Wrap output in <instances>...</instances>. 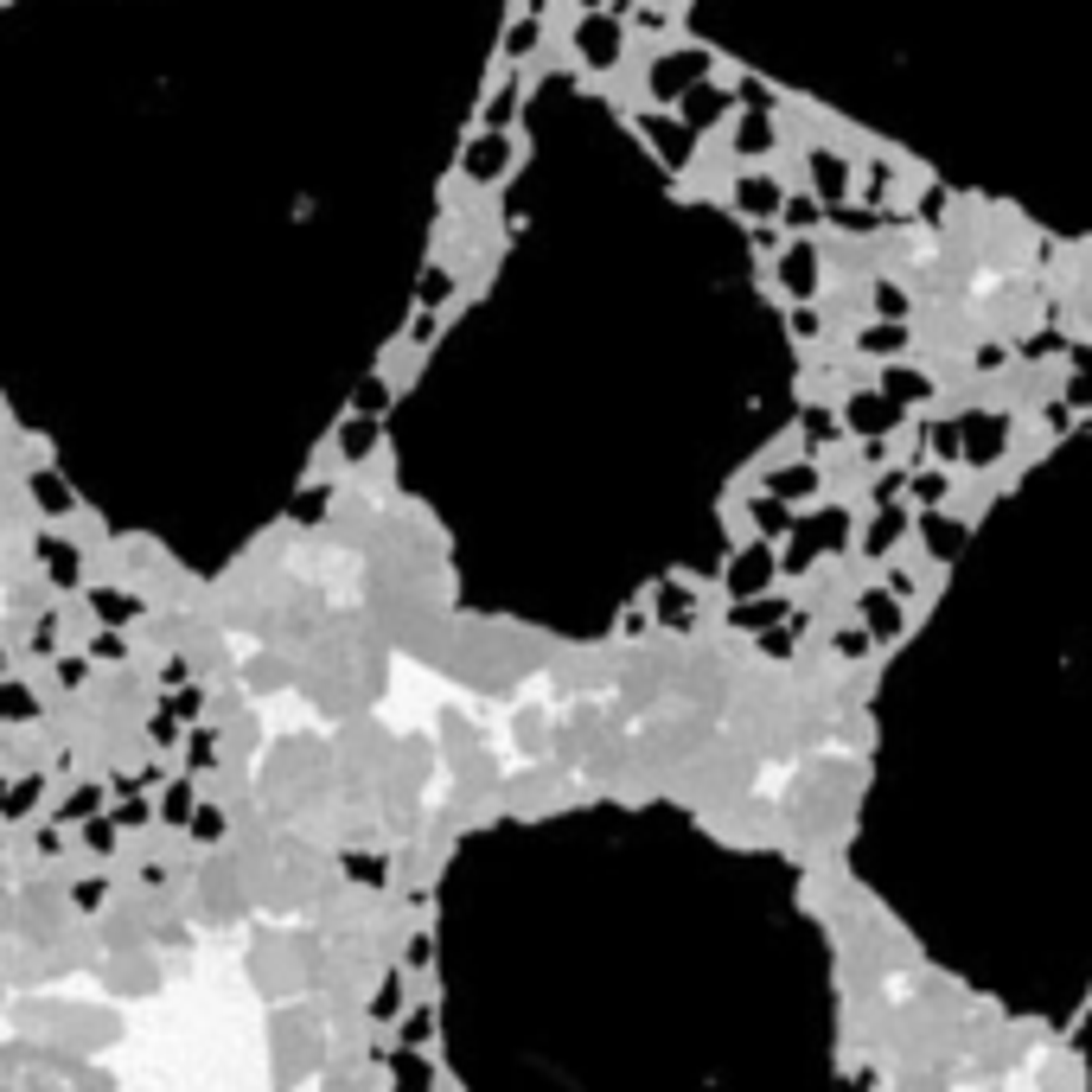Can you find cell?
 <instances>
[{"mask_svg":"<svg viewBox=\"0 0 1092 1092\" xmlns=\"http://www.w3.org/2000/svg\"><path fill=\"white\" fill-rule=\"evenodd\" d=\"M831 428H837V422H831V415H805V435H811V441H824V435H831Z\"/></svg>","mask_w":1092,"mask_h":1092,"instance_id":"44dd1931","label":"cell"},{"mask_svg":"<svg viewBox=\"0 0 1092 1092\" xmlns=\"http://www.w3.org/2000/svg\"><path fill=\"white\" fill-rule=\"evenodd\" d=\"M96 614H103L109 627H121V620H134V601H128V594H115V588H96Z\"/></svg>","mask_w":1092,"mask_h":1092,"instance_id":"7c38bea8","label":"cell"},{"mask_svg":"<svg viewBox=\"0 0 1092 1092\" xmlns=\"http://www.w3.org/2000/svg\"><path fill=\"white\" fill-rule=\"evenodd\" d=\"M895 397H926V377H914V371H895V384H888Z\"/></svg>","mask_w":1092,"mask_h":1092,"instance_id":"2e32d148","label":"cell"},{"mask_svg":"<svg viewBox=\"0 0 1092 1092\" xmlns=\"http://www.w3.org/2000/svg\"><path fill=\"white\" fill-rule=\"evenodd\" d=\"M192 831H198V837H218V831H224V824H218V811H211V805H205V811H192Z\"/></svg>","mask_w":1092,"mask_h":1092,"instance_id":"d6986e66","label":"cell"},{"mask_svg":"<svg viewBox=\"0 0 1092 1092\" xmlns=\"http://www.w3.org/2000/svg\"><path fill=\"white\" fill-rule=\"evenodd\" d=\"M914 499H920V505H939V499H946V473H926V479H914Z\"/></svg>","mask_w":1092,"mask_h":1092,"instance_id":"9a60e30c","label":"cell"},{"mask_svg":"<svg viewBox=\"0 0 1092 1092\" xmlns=\"http://www.w3.org/2000/svg\"><path fill=\"white\" fill-rule=\"evenodd\" d=\"M32 492H39V505H45V512H64V505H70V492H64V486H57V479H45V473H39V479H32Z\"/></svg>","mask_w":1092,"mask_h":1092,"instance_id":"5bb4252c","label":"cell"},{"mask_svg":"<svg viewBox=\"0 0 1092 1092\" xmlns=\"http://www.w3.org/2000/svg\"><path fill=\"white\" fill-rule=\"evenodd\" d=\"M965 441H971V460H977V466H990L997 448H1003V422H997V415H977V422H965Z\"/></svg>","mask_w":1092,"mask_h":1092,"instance_id":"277c9868","label":"cell"},{"mask_svg":"<svg viewBox=\"0 0 1092 1092\" xmlns=\"http://www.w3.org/2000/svg\"><path fill=\"white\" fill-rule=\"evenodd\" d=\"M920 530H926L933 556H952V550H959V537H965V530H959L952 517H933V512H920Z\"/></svg>","mask_w":1092,"mask_h":1092,"instance_id":"9c48e42d","label":"cell"},{"mask_svg":"<svg viewBox=\"0 0 1092 1092\" xmlns=\"http://www.w3.org/2000/svg\"><path fill=\"white\" fill-rule=\"evenodd\" d=\"M39 563H45V575H52L57 588L77 581V550H70V543H52V537H45V543H39Z\"/></svg>","mask_w":1092,"mask_h":1092,"instance_id":"8992f818","label":"cell"},{"mask_svg":"<svg viewBox=\"0 0 1092 1092\" xmlns=\"http://www.w3.org/2000/svg\"><path fill=\"white\" fill-rule=\"evenodd\" d=\"M6 709H13V722H26V716H32V696L19 684H6Z\"/></svg>","mask_w":1092,"mask_h":1092,"instance_id":"e0dca14e","label":"cell"},{"mask_svg":"<svg viewBox=\"0 0 1092 1092\" xmlns=\"http://www.w3.org/2000/svg\"><path fill=\"white\" fill-rule=\"evenodd\" d=\"M837 652H844V658H862V652H869V632H844Z\"/></svg>","mask_w":1092,"mask_h":1092,"instance_id":"ffe728a7","label":"cell"},{"mask_svg":"<svg viewBox=\"0 0 1092 1092\" xmlns=\"http://www.w3.org/2000/svg\"><path fill=\"white\" fill-rule=\"evenodd\" d=\"M901 530H908V512H901V505H882V512H875V524H869V550L882 556V550H888Z\"/></svg>","mask_w":1092,"mask_h":1092,"instance_id":"ba28073f","label":"cell"},{"mask_svg":"<svg viewBox=\"0 0 1092 1092\" xmlns=\"http://www.w3.org/2000/svg\"><path fill=\"white\" fill-rule=\"evenodd\" d=\"M658 620H665V627H678V632L696 620V607H690V594L678 588V581H665V588H658Z\"/></svg>","mask_w":1092,"mask_h":1092,"instance_id":"52a82bcc","label":"cell"},{"mask_svg":"<svg viewBox=\"0 0 1092 1092\" xmlns=\"http://www.w3.org/2000/svg\"><path fill=\"white\" fill-rule=\"evenodd\" d=\"M754 524H760V537L773 543V537H786V530H793V512H786L780 499H754Z\"/></svg>","mask_w":1092,"mask_h":1092,"instance_id":"30bf717a","label":"cell"},{"mask_svg":"<svg viewBox=\"0 0 1092 1092\" xmlns=\"http://www.w3.org/2000/svg\"><path fill=\"white\" fill-rule=\"evenodd\" d=\"M773 543H754V550H742L735 563H729V594H742V601H760V588L773 581Z\"/></svg>","mask_w":1092,"mask_h":1092,"instance_id":"6da1fadb","label":"cell"},{"mask_svg":"<svg viewBox=\"0 0 1092 1092\" xmlns=\"http://www.w3.org/2000/svg\"><path fill=\"white\" fill-rule=\"evenodd\" d=\"M786 614H793L786 601H742V607H735L729 620H735V627H742V632H767V627H773V620H786Z\"/></svg>","mask_w":1092,"mask_h":1092,"instance_id":"5b68a950","label":"cell"},{"mask_svg":"<svg viewBox=\"0 0 1092 1092\" xmlns=\"http://www.w3.org/2000/svg\"><path fill=\"white\" fill-rule=\"evenodd\" d=\"M211 754H218V742H211V735H192V767H198V773L211 767Z\"/></svg>","mask_w":1092,"mask_h":1092,"instance_id":"ac0fdd59","label":"cell"},{"mask_svg":"<svg viewBox=\"0 0 1092 1092\" xmlns=\"http://www.w3.org/2000/svg\"><path fill=\"white\" fill-rule=\"evenodd\" d=\"M857 614H862V627L875 632V639H895L901 632V594H888V588H869L857 601Z\"/></svg>","mask_w":1092,"mask_h":1092,"instance_id":"7a4b0ae2","label":"cell"},{"mask_svg":"<svg viewBox=\"0 0 1092 1092\" xmlns=\"http://www.w3.org/2000/svg\"><path fill=\"white\" fill-rule=\"evenodd\" d=\"M294 517H300V524H320V517H326V486L300 492V499H294Z\"/></svg>","mask_w":1092,"mask_h":1092,"instance_id":"4fadbf2b","label":"cell"},{"mask_svg":"<svg viewBox=\"0 0 1092 1092\" xmlns=\"http://www.w3.org/2000/svg\"><path fill=\"white\" fill-rule=\"evenodd\" d=\"M767 486H773V499H799V492L818 486V473H811V466H793V473H780V479H767Z\"/></svg>","mask_w":1092,"mask_h":1092,"instance_id":"8fae6325","label":"cell"},{"mask_svg":"<svg viewBox=\"0 0 1092 1092\" xmlns=\"http://www.w3.org/2000/svg\"><path fill=\"white\" fill-rule=\"evenodd\" d=\"M895 415H901V409H895L888 397H857V402H850V428H862V435L895 428Z\"/></svg>","mask_w":1092,"mask_h":1092,"instance_id":"3957f363","label":"cell"}]
</instances>
